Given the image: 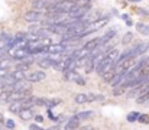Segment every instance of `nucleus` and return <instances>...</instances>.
<instances>
[{"label": "nucleus", "instance_id": "1", "mask_svg": "<svg viewBox=\"0 0 149 130\" xmlns=\"http://www.w3.org/2000/svg\"><path fill=\"white\" fill-rule=\"evenodd\" d=\"M91 9V4L88 3V4H84V6H75L70 13H68V16H70V19H74V20H77V19H83L87 13H88V10Z\"/></svg>", "mask_w": 149, "mask_h": 130}, {"label": "nucleus", "instance_id": "2", "mask_svg": "<svg viewBox=\"0 0 149 130\" xmlns=\"http://www.w3.org/2000/svg\"><path fill=\"white\" fill-rule=\"evenodd\" d=\"M23 19L25 22H29V23H35V22H42L44 20V13L38 9H33V10H29L23 15Z\"/></svg>", "mask_w": 149, "mask_h": 130}, {"label": "nucleus", "instance_id": "3", "mask_svg": "<svg viewBox=\"0 0 149 130\" xmlns=\"http://www.w3.org/2000/svg\"><path fill=\"white\" fill-rule=\"evenodd\" d=\"M47 52L51 54V55H64V54H67V46L62 42L51 43V45L47 46Z\"/></svg>", "mask_w": 149, "mask_h": 130}, {"label": "nucleus", "instance_id": "4", "mask_svg": "<svg viewBox=\"0 0 149 130\" xmlns=\"http://www.w3.org/2000/svg\"><path fill=\"white\" fill-rule=\"evenodd\" d=\"M113 67H114V62H113V61H110L107 56H104V59L99 64V67L96 68V71H97V74L103 75V74H106L109 70H111Z\"/></svg>", "mask_w": 149, "mask_h": 130}, {"label": "nucleus", "instance_id": "5", "mask_svg": "<svg viewBox=\"0 0 149 130\" xmlns=\"http://www.w3.org/2000/svg\"><path fill=\"white\" fill-rule=\"evenodd\" d=\"M31 52L26 49V48H15V51L10 52V58L12 59H16V61H23Z\"/></svg>", "mask_w": 149, "mask_h": 130}, {"label": "nucleus", "instance_id": "6", "mask_svg": "<svg viewBox=\"0 0 149 130\" xmlns=\"http://www.w3.org/2000/svg\"><path fill=\"white\" fill-rule=\"evenodd\" d=\"M148 49H149V43L146 42V41H142V42L136 43V45L132 48L135 58H136V56H142V55H145V54L148 52Z\"/></svg>", "mask_w": 149, "mask_h": 130}, {"label": "nucleus", "instance_id": "7", "mask_svg": "<svg viewBox=\"0 0 149 130\" xmlns=\"http://www.w3.org/2000/svg\"><path fill=\"white\" fill-rule=\"evenodd\" d=\"M13 48V36L9 33H1L0 35V49H10Z\"/></svg>", "mask_w": 149, "mask_h": 130}, {"label": "nucleus", "instance_id": "8", "mask_svg": "<svg viewBox=\"0 0 149 130\" xmlns=\"http://www.w3.org/2000/svg\"><path fill=\"white\" fill-rule=\"evenodd\" d=\"M47 78L45 72L44 71H35V72H31V74H26V80L31 81V83H41Z\"/></svg>", "mask_w": 149, "mask_h": 130}, {"label": "nucleus", "instance_id": "9", "mask_svg": "<svg viewBox=\"0 0 149 130\" xmlns=\"http://www.w3.org/2000/svg\"><path fill=\"white\" fill-rule=\"evenodd\" d=\"M100 46H101V38H93V39H90V41H87V42L84 43V49H87V51H90V52H93V51H96V49H99Z\"/></svg>", "mask_w": 149, "mask_h": 130}, {"label": "nucleus", "instance_id": "10", "mask_svg": "<svg viewBox=\"0 0 149 130\" xmlns=\"http://www.w3.org/2000/svg\"><path fill=\"white\" fill-rule=\"evenodd\" d=\"M26 88H31V81H28L26 78H23V80H17L12 86V91H23Z\"/></svg>", "mask_w": 149, "mask_h": 130}, {"label": "nucleus", "instance_id": "11", "mask_svg": "<svg viewBox=\"0 0 149 130\" xmlns=\"http://www.w3.org/2000/svg\"><path fill=\"white\" fill-rule=\"evenodd\" d=\"M17 114H19V117H20L23 122H28V120H31V119L35 117V113H33L32 107H29V108H22Z\"/></svg>", "mask_w": 149, "mask_h": 130}, {"label": "nucleus", "instance_id": "12", "mask_svg": "<svg viewBox=\"0 0 149 130\" xmlns=\"http://www.w3.org/2000/svg\"><path fill=\"white\" fill-rule=\"evenodd\" d=\"M116 33H117V28H111V29H109V31L101 36V45H103V43H109L114 36H116Z\"/></svg>", "mask_w": 149, "mask_h": 130}, {"label": "nucleus", "instance_id": "13", "mask_svg": "<svg viewBox=\"0 0 149 130\" xmlns=\"http://www.w3.org/2000/svg\"><path fill=\"white\" fill-rule=\"evenodd\" d=\"M54 64H55V61H54L52 58H49V56L42 58V59L38 61V65H39L41 68H44V70H47V68H54Z\"/></svg>", "mask_w": 149, "mask_h": 130}, {"label": "nucleus", "instance_id": "14", "mask_svg": "<svg viewBox=\"0 0 149 130\" xmlns=\"http://www.w3.org/2000/svg\"><path fill=\"white\" fill-rule=\"evenodd\" d=\"M20 101H22L23 108H29L32 106H36V97H33V95H28V97L22 98Z\"/></svg>", "mask_w": 149, "mask_h": 130}, {"label": "nucleus", "instance_id": "15", "mask_svg": "<svg viewBox=\"0 0 149 130\" xmlns=\"http://www.w3.org/2000/svg\"><path fill=\"white\" fill-rule=\"evenodd\" d=\"M149 101V87L146 90H143L138 97H136V103L138 104H145V103H148Z\"/></svg>", "mask_w": 149, "mask_h": 130}, {"label": "nucleus", "instance_id": "16", "mask_svg": "<svg viewBox=\"0 0 149 130\" xmlns=\"http://www.w3.org/2000/svg\"><path fill=\"white\" fill-rule=\"evenodd\" d=\"M116 72H117V68H116V65L111 68V70H109L106 74H103L101 77H103V80L104 81H107V83H111L113 81V78H114V75H116Z\"/></svg>", "mask_w": 149, "mask_h": 130}, {"label": "nucleus", "instance_id": "17", "mask_svg": "<svg viewBox=\"0 0 149 130\" xmlns=\"http://www.w3.org/2000/svg\"><path fill=\"white\" fill-rule=\"evenodd\" d=\"M106 56L110 59V61H113L114 64H116V61L119 59V56H120V52H119V49H116V48H111L107 54H106Z\"/></svg>", "mask_w": 149, "mask_h": 130}, {"label": "nucleus", "instance_id": "18", "mask_svg": "<svg viewBox=\"0 0 149 130\" xmlns=\"http://www.w3.org/2000/svg\"><path fill=\"white\" fill-rule=\"evenodd\" d=\"M93 116H94V111H90V110H87V111H80V113L75 114V117H77L80 122H84V120H87V119H91Z\"/></svg>", "mask_w": 149, "mask_h": 130}, {"label": "nucleus", "instance_id": "19", "mask_svg": "<svg viewBox=\"0 0 149 130\" xmlns=\"http://www.w3.org/2000/svg\"><path fill=\"white\" fill-rule=\"evenodd\" d=\"M77 127H80V120H78L75 116H72V117L68 120V123L65 124V129L71 130V129H77Z\"/></svg>", "mask_w": 149, "mask_h": 130}, {"label": "nucleus", "instance_id": "20", "mask_svg": "<svg viewBox=\"0 0 149 130\" xmlns=\"http://www.w3.org/2000/svg\"><path fill=\"white\" fill-rule=\"evenodd\" d=\"M10 75L17 81V80H23V78H26V71H23V70H19V68H16L13 72H10Z\"/></svg>", "mask_w": 149, "mask_h": 130}, {"label": "nucleus", "instance_id": "21", "mask_svg": "<svg viewBox=\"0 0 149 130\" xmlns=\"http://www.w3.org/2000/svg\"><path fill=\"white\" fill-rule=\"evenodd\" d=\"M22 108H23V106H22V101H20V100L10 103V107H9V110H10L12 113H19Z\"/></svg>", "mask_w": 149, "mask_h": 130}, {"label": "nucleus", "instance_id": "22", "mask_svg": "<svg viewBox=\"0 0 149 130\" xmlns=\"http://www.w3.org/2000/svg\"><path fill=\"white\" fill-rule=\"evenodd\" d=\"M74 101L77 104H84V103H88V94H77L74 97Z\"/></svg>", "mask_w": 149, "mask_h": 130}, {"label": "nucleus", "instance_id": "23", "mask_svg": "<svg viewBox=\"0 0 149 130\" xmlns=\"http://www.w3.org/2000/svg\"><path fill=\"white\" fill-rule=\"evenodd\" d=\"M136 29L142 33V35H149V26H146L145 23H136Z\"/></svg>", "mask_w": 149, "mask_h": 130}, {"label": "nucleus", "instance_id": "24", "mask_svg": "<svg viewBox=\"0 0 149 130\" xmlns=\"http://www.w3.org/2000/svg\"><path fill=\"white\" fill-rule=\"evenodd\" d=\"M59 103H61V98H47V103H45V106H47L48 108H52V107L58 106Z\"/></svg>", "mask_w": 149, "mask_h": 130}, {"label": "nucleus", "instance_id": "25", "mask_svg": "<svg viewBox=\"0 0 149 130\" xmlns=\"http://www.w3.org/2000/svg\"><path fill=\"white\" fill-rule=\"evenodd\" d=\"M103 100H104V95H101V94H93V92L88 94V103H93V101H103Z\"/></svg>", "mask_w": 149, "mask_h": 130}, {"label": "nucleus", "instance_id": "26", "mask_svg": "<svg viewBox=\"0 0 149 130\" xmlns=\"http://www.w3.org/2000/svg\"><path fill=\"white\" fill-rule=\"evenodd\" d=\"M10 94H12V91H1V92H0V103H1V104L7 103Z\"/></svg>", "mask_w": 149, "mask_h": 130}, {"label": "nucleus", "instance_id": "27", "mask_svg": "<svg viewBox=\"0 0 149 130\" xmlns=\"http://www.w3.org/2000/svg\"><path fill=\"white\" fill-rule=\"evenodd\" d=\"M138 119H139V113H136V111H132V113L127 114V122L129 123H135V122H138Z\"/></svg>", "mask_w": 149, "mask_h": 130}, {"label": "nucleus", "instance_id": "28", "mask_svg": "<svg viewBox=\"0 0 149 130\" xmlns=\"http://www.w3.org/2000/svg\"><path fill=\"white\" fill-rule=\"evenodd\" d=\"M132 39H133V35H132L130 32H127V33H125V35H123V38H122V43H123V45H129V43L132 42Z\"/></svg>", "mask_w": 149, "mask_h": 130}, {"label": "nucleus", "instance_id": "29", "mask_svg": "<svg viewBox=\"0 0 149 130\" xmlns=\"http://www.w3.org/2000/svg\"><path fill=\"white\" fill-rule=\"evenodd\" d=\"M138 122H139V123H142V124H148L149 123V116L148 114H139Z\"/></svg>", "mask_w": 149, "mask_h": 130}, {"label": "nucleus", "instance_id": "30", "mask_svg": "<svg viewBox=\"0 0 149 130\" xmlns=\"http://www.w3.org/2000/svg\"><path fill=\"white\" fill-rule=\"evenodd\" d=\"M9 67H10V58H6V59H1V61H0V68L7 70Z\"/></svg>", "mask_w": 149, "mask_h": 130}, {"label": "nucleus", "instance_id": "31", "mask_svg": "<svg viewBox=\"0 0 149 130\" xmlns=\"http://www.w3.org/2000/svg\"><path fill=\"white\" fill-rule=\"evenodd\" d=\"M125 90H126V88H125L123 86H119V88H117V87H114L113 94H114V95H120V94H123V92H125Z\"/></svg>", "mask_w": 149, "mask_h": 130}, {"label": "nucleus", "instance_id": "32", "mask_svg": "<svg viewBox=\"0 0 149 130\" xmlns=\"http://www.w3.org/2000/svg\"><path fill=\"white\" fill-rule=\"evenodd\" d=\"M6 58H10V54L7 52V49H0V61Z\"/></svg>", "mask_w": 149, "mask_h": 130}, {"label": "nucleus", "instance_id": "33", "mask_svg": "<svg viewBox=\"0 0 149 130\" xmlns=\"http://www.w3.org/2000/svg\"><path fill=\"white\" fill-rule=\"evenodd\" d=\"M47 103V98L44 97H36V106H45Z\"/></svg>", "mask_w": 149, "mask_h": 130}, {"label": "nucleus", "instance_id": "34", "mask_svg": "<svg viewBox=\"0 0 149 130\" xmlns=\"http://www.w3.org/2000/svg\"><path fill=\"white\" fill-rule=\"evenodd\" d=\"M6 127H7V129H15V122L10 120V119L6 120Z\"/></svg>", "mask_w": 149, "mask_h": 130}, {"label": "nucleus", "instance_id": "35", "mask_svg": "<svg viewBox=\"0 0 149 130\" xmlns=\"http://www.w3.org/2000/svg\"><path fill=\"white\" fill-rule=\"evenodd\" d=\"M91 0H75V3L78 4V6H84V4H88Z\"/></svg>", "mask_w": 149, "mask_h": 130}, {"label": "nucleus", "instance_id": "36", "mask_svg": "<svg viewBox=\"0 0 149 130\" xmlns=\"http://www.w3.org/2000/svg\"><path fill=\"white\" fill-rule=\"evenodd\" d=\"M75 83H77V84H80V86H84V84H86V80H84V78L80 75V77L75 80Z\"/></svg>", "mask_w": 149, "mask_h": 130}, {"label": "nucleus", "instance_id": "37", "mask_svg": "<svg viewBox=\"0 0 149 130\" xmlns=\"http://www.w3.org/2000/svg\"><path fill=\"white\" fill-rule=\"evenodd\" d=\"M48 116H49V119L52 120V122H56L58 120V117H55L54 114H52V111H51V108H48Z\"/></svg>", "mask_w": 149, "mask_h": 130}, {"label": "nucleus", "instance_id": "38", "mask_svg": "<svg viewBox=\"0 0 149 130\" xmlns=\"http://www.w3.org/2000/svg\"><path fill=\"white\" fill-rule=\"evenodd\" d=\"M29 129L31 130H42V127H41V126H38V124H31V126H29Z\"/></svg>", "mask_w": 149, "mask_h": 130}, {"label": "nucleus", "instance_id": "39", "mask_svg": "<svg viewBox=\"0 0 149 130\" xmlns=\"http://www.w3.org/2000/svg\"><path fill=\"white\" fill-rule=\"evenodd\" d=\"M4 123V116H3V113H0V124H3Z\"/></svg>", "mask_w": 149, "mask_h": 130}, {"label": "nucleus", "instance_id": "40", "mask_svg": "<svg viewBox=\"0 0 149 130\" xmlns=\"http://www.w3.org/2000/svg\"><path fill=\"white\" fill-rule=\"evenodd\" d=\"M35 119H36V122H42V120H44L42 116H35Z\"/></svg>", "mask_w": 149, "mask_h": 130}, {"label": "nucleus", "instance_id": "41", "mask_svg": "<svg viewBox=\"0 0 149 130\" xmlns=\"http://www.w3.org/2000/svg\"><path fill=\"white\" fill-rule=\"evenodd\" d=\"M145 59H146V64H149V55L148 56H145Z\"/></svg>", "mask_w": 149, "mask_h": 130}, {"label": "nucleus", "instance_id": "42", "mask_svg": "<svg viewBox=\"0 0 149 130\" xmlns=\"http://www.w3.org/2000/svg\"><path fill=\"white\" fill-rule=\"evenodd\" d=\"M132 1H139V0H132Z\"/></svg>", "mask_w": 149, "mask_h": 130}]
</instances>
